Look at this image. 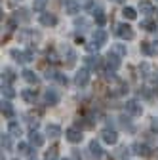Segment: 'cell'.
<instances>
[{"instance_id": "obj_17", "label": "cell", "mask_w": 158, "mask_h": 160, "mask_svg": "<svg viewBox=\"0 0 158 160\" xmlns=\"http://www.w3.org/2000/svg\"><path fill=\"white\" fill-rule=\"evenodd\" d=\"M0 111H2V114H4L6 118H12V116H13V109H12V105H10L8 101H2V107H0Z\"/></svg>"}, {"instance_id": "obj_2", "label": "cell", "mask_w": 158, "mask_h": 160, "mask_svg": "<svg viewBox=\"0 0 158 160\" xmlns=\"http://www.w3.org/2000/svg\"><path fill=\"white\" fill-rule=\"evenodd\" d=\"M88 82H90V72H88V69H80V71L76 72V76H74V84L80 86V88H84V86H88Z\"/></svg>"}, {"instance_id": "obj_28", "label": "cell", "mask_w": 158, "mask_h": 160, "mask_svg": "<svg viewBox=\"0 0 158 160\" xmlns=\"http://www.w3.org/2000/svg\"><path fill=\"white\" fill-rule=\"evenodd\" d=\"M17 151L21 152V154H29V145L27 143H19L17 145Z\"/></svg>"}, {"instance_id": "obj_20", "label": "cell", "mask_w": 158, "mask_h": 160, "mask_svg": "<svg viewBox=\"0 0 158 160\" xmlns=\"http://www.w3.org/2000/svg\"><path fill=\"white\" fill-rule=\"evenodd\" d=\"M141 29H145V31H156V23L152 21V19H145V21H141Z\"/></svg>"}, {"instance_id": "obj_1", "label": "cell", "mask_w": 158, "mask_h": 160, "mask_svg": "<svg viewBox=\"0 0 158 160\" xmlns=\"http://www.w3.org/2000/svg\"><path fill=\"white\" fill-rule=\"evenodd\" d=\"M116 34L120 36L122 40H133V31H131V27L130 25H126V23H120V25H116Z\"/></svg>"}, {"instance_id": "obj_29", "label": "cell", "mask_w": 158, "mask_h": 160, "mask_svg": "<svg viewBox=\"0 0 158 160\" xmlns=\"http://www.w3.org/2000/svg\"><path fill=\"white\" fill-rule=\"evenodd\" d=\"M2 74H4V78L8 80V82H13V80H15V76H13V72H12L10 69H6V71H4Z\"/></svg>"}, {"instance_id": "obj_21", "label": "cell", "mask_w": 158, "mask_h": 160, "mask_svg": "<svg viewBox=\"0 0 158 160\" xmlns=\"http://www.w3.org/2000/svg\"><path fill=\"white\" fill-rule=\"evenodd\" d=\"M46 4H48V0H34V2H32V10L34 12H42L46 8Z\"/></svg>"}, {"instance_id": "obj_6", "label": "cell", "mask_w": 158, "mask_h": 160, "mask_svg": "<svg viewBox=\"0 0 158 160\" xmlns=\"http://www.w3.org/2000/svg\"><path fill=\"white\" fill-rule=\"evenodd\" d=\"M126 111H128L130 114H133V116H139V114L143 112V107H141L139 101H135V99H130V101L126 103Z\"/></svg>"}, {"instance_id": "obj_27", "label": "cell", "mask_w": 158, "mask_h": 160, "mask_svg": "<svg viewBox=\"0 0 158 160\" xmlns=\"http://www.w3.org/2000/svg\"><path fill=\"white\" fill-rule=\"evenodd\" d=\"M46 160H57V149H55V147L46 152Z\"/></svg>"}, {"instance_id": "obj_25", "label": "cell", "mask_w": 158, "mask_h": 160, "mask_svg": "<svg viewBox=\"0 0 158 160\" xmlns=\"http://www.w3.org/2000/svg\"><path fill=\"white\" fill-rule=\"evenodd\" d=\"M139 10H141L143 13H149V15L154 13V8H152L151 4H147V2H141V4H139Z\"/></svg>"}, {"instance_id": "obj_12", "label": "cell", "mask_w": 158, "mask_h": 160, "mask_svg": "<svg viewBox=\"0 0 158 160\" xmlns=\"http://www.w3.org/2000/svg\"><path fill=\"white\" fill-rule=\"evenodd\" d=\"M44 101H46L48 105H57V101H59V95H57L53 90H48V92L44 93Z\"/></svg>"}, {"instance_id": "obj_4", "label": "cell", "mask_w": 158, "mask_h": 160, "mask_svg": "<svg viewBox=\"0 0 158 160\" xmlns=\"http://www.w3.org/2000/svg\"><path fill=\"white\" fill-rule=\"evenodd\" d=\"M65 137H67V141H71V143H80L82 141V132L78 128H69L65 132Z\"/></svg>"}, {"instance_id": "obj_15", "label": "cell", "mask_w": 158, "mask_h": 160, "mask_svg": "<svg viewBox=\"0 0 158 160\" xmlns=\"http://www.w3.org/2000/svg\"><path fill=\"white\" fill-rule=\"evenodd\" d=\"M46 133H48L50 137H59V135H61V128H59L57 124H48Z\"/></svg>"}, {"instance_id": "obj_26", "label": "cell", "mask_w": 158, "mask_h": 160, "mask_svg": "<svg viewBox=\"0 0 158 160\" xmlns=\"http://www.w3.org/2000/svg\"><path fill=\"white\" fill-rule=\"evenodd\" d=\"M2 93H4L6 97H10V99H12V97H15V92H13V88H12V86H4V84H2Z\"/></svg>"}, {"instance_id": "obj_3", "label": "cell", "mask_w": 158, "mask_h": 160, "mask_svg": "<svg viewBox=\"0 0 158 160\" xmlns=\"http://www.w3.org/2000/svg\"><path fill=\"white\" fill-rule=\"evenodd\" d=\"M12 57H15V61L19 63H27V61H32V53L31 52H19V50H12L10 52Z\"/></svg>"}, {"instance_id": "obj_7", "label": "cell", "mask_w": 158, "mask_h": 160, "mask_svg": "<svg viewBox=\"0 0 158 160\" xmlns=\"http://www.w3.org/2000/svg\"><path fill=\"white\" fill-rule=\"evenodd\" d=\"M29 143L34 145V147H42V145H44V137L38 133L36 130H32V132L29 133Z\"/></svg>"}, {"instance_id": "obj_13", "label": "cell", "mask_w": 158, "mask_h": 160, "mask_svg": "<svg viewBox=\"0 0 158 160\" xmlns=\"http://www.w3.org/2000/svg\"><path fill=\"white\" fill-rule=\"evenodd\" d=\"M90 152L95 156V158H101L103 156V151H101V145L99 143H97L95 141V139H93V141H90Z\"/></svg>"}, {"instance_id": "obj_16", "label": "cell", "mask_w": 158, "mask_h": 160, "mask_svg": "<svg viewBox=\"0 0 158 160\" xmlns=\"http://www.w3.org/2000/svg\"><path fill=\"white\" fill-rule=\"evenodd\" d=\"M21 97L25 99L27 103H32L34 99H36V90H23L21 92Z\"/></svg>"}, {"instance_id": "obj_9", "label": "cell", "mask_w": 158, "mask_h": 160, "mask_svg": "<svg viewBox=\"0 0 158 160\" xmlns=\"http://www.w3.org/2000/svg\"><path fill=\"white\" fill-rule=\"evenodd\" d=\"M93 42H95L97 46H103V44L107 42V31H103V29H97V31L93 32Z\"/></svg>"}, {"instance_id": "obj_5", "label": "cell", "mask_w": 158, "mask_h": 160, "mask_svg": "<svg viewBox=\"0 0 158 160\" xmlns=\"http://www.w3.org/2000/svg\"><path fill=\"white\" fill-rule=\"evenodd\" d=\"M101 139L107 143V145H114L116 141H118V133L114 132V130H109V128H105L103 132H101Z\"/></svg>"}, {"instance_id": "obj_31", "label": "cell", "mask_w": 158, "mask_h": 160, "mask_svg": "<svg viewBox=\"0 0 158 160\" xmlns=\"http://www.w3.org/2000/svg\"><path fill=\"white\" fill-rule=\"evenodd\" d=\"M141 50H143V53L151 55V42H141Z\"/></svg>"}, {"instance_id": "obj_23", "label": "cell", "mask_w": 158, "mask_h": 160, "mask_svg": "<svg viewBox=\"0 0 158 160\" xmlns=\"http://www.w3.org/2000/svg\"><path fill=\"white\" fill-rule=\"evenodd\" d=\"M8 130H10V133H12V135H21V126H19L17 122H10Z\"/></svg>"}, {"instance_id": "obj_11", "label": "cell", "mask_w": 158, "mask_h": 160, "mask_svg": "<svg viewBox=\"0 0 158 160\" xmlns=\"http://www.w3.org/2000/svg\"><path fill=\"white\" fill-rule=\"evenodd\" d=\"M84 63H86L90 69H97V67H99V63H101V57H99V55H88V57L84 59Z\"/></svg>"}, {"instance_id": "obj_32", "label": "cell", "mask_w": 158, "mask_h": 160, "mask_svg": "<svg viewBox=\"0 0 158 160\" xmlns=\"http://www.w3.org/2000/svg\"><path fill=\"white\" fill-rule=\"evenodd\" d=\"M55 80H57L59 84H63V86H67V76H63V74H59V72H57V74H55Z\"/></svg>"}, {"instance_id": "obj_33", "label": "cell", "mask_w": 158, "mask_h": 160, "mask_svg": "<svg viewBox=\"0 0 158 160\" xmlns=\"http://www.w3.org/2000/svg\"><path fill=\"white\" fill-rule=\"evenodd\" d=\"M2 149H10V137L2 135Z\"/></svg>"}, {"instance_id": "obj_18", "label": "cell", "mask_w": 158, "mask_h": 160, "mask_svg": "<svg viewBox=\"0 0 158 160\" xmlns=\"http://www.w3.org/2000/svg\"><path fill=\"white\" fill-rule=\"evenodd\" d=\"M133 149H135V152H137V154H141V156H149V154H151L149 147H147V145H143V143H137Z\"/></svg>"}, {"instance_id": "obj_24", "label": "cell", "mask_w": 158, "mask_h": 160, "mask_svg": "<svg viewBox=\"0 0 158 160\" xmlns=\"http://www.w3.org/2000/svg\"><path fill=\"white\" fill-rule=\"evenodd\" d=\"M95 21H97V25H99V27H103V25H105L107 17H105V13H103L101 10H97V12H95Z\"/></svg>"}, {"instance_id": "obj_22", "label": "cell", "mask_w": 158, "mask_h": 160, "mask_svg": "<svg viewBox=\"0 0 158 160\" xmlns=\"http://www.w3.org/2000/svg\"><path fill=\"white\" fill-rule=\"evenodd\" d=\"M122 15H124L126 19H135V17H137V12H135L133 8H130V6H128V8H124V10H122Z\"/></svg>"}, {"instance_id": "obj_14", "label": "cell", "mask_w": 158, "mask_h": 160, "mask_svg": "<svg viewBox=\"0 0 158 160\" xmlns=\"http://www.w3.org/2000/svg\"><path fill=\"white\" fill-rule=\"evenodd\" d=\"M23 80H27V82H29V84H32V86H36V84H38V76H36L32 71H29V69H27V71H23Z\"/></svg>"}, {"instance_id": "obj_8", "label": "cell", "mask_w": 158, "mask_h": 160, "mask_svg": "<svg viewBox=\"0 0 158 160\" xmlns=\"http://www.w3.org/2000/svg\"><path fill=\"white\" fill-rule=\"evenodd\" d=\"M107 67H109V71H116L118 67H120V59H118L116 53H109L107 55Z\"/></svg>"}, {"instance_id": "obj_34", "label": "cell", "mask_w": 158, "mask_h": 160, "mask_svg": "<svg viewBox=\"0 0 158 160\" xmlns=\"http://www.w3.org/2000/svg\"><path fill=\"white\" fill-rule=\"evenodd\" d=\"M158 53V42H151V55Z\"/></svg>"}, {"instance_id": "obj_35", "label": "cell", "mask_w": 158, "mask_h": 160, "mask_svg": "<svg viewBox=\"0 0 158 160\" xmlns=\"http://www.w3.org/2000/svg\"><path fill=\"white\" fill-rule=\"evenodd\" d=\"M86 48H88V52H97V50H99V46H97L95 42H91V44H88Z\"/></svg>"}, {"instance_id": "obj_10", "label": "cell", "mask_w": 158, "mask_h": 160, "mask_svg": "<svg viewBox=\"0 0 158 160\" xmlns=\"http://www.w3.org/2000/svg\"><path fill=\"white\" fill-rule=\"evenodd\" d=\"M40 23H42L44 27H53V25L57 23V17H55L53 13H42V15H40Z\"/></svg>"}, {"instance_id": "obj_19", "label": "cell", "mask_w": 158, "mask_h": 160, "mask_svg": "<svg viewBox=\"0 0 158 160\" xmlns=\"http://www.w3.org/2000/svg\"><path fill=\"white\" fill-rule=\"evenodd\" d=\"M65 8H67L69 13H78V10H80V6H78L76 2H72V0H67V2H65Z\"/></svg>"}, {"instance_id": "obj_30", "label": "cell", "mask_w": 158, "mask_h": 160, "mask_svg": "<svg viewBox=\"0 0 158 160\" xmlns=\"http://www.w3.org/2000/svg\"><path fill=\"white\" fill-rule=\"evenodd\" d=\"M114 52H116L118 55H126V46H122V44H116V46H114Z\"/></svg>"}]
</instances>
